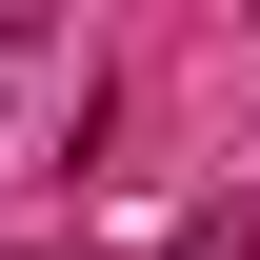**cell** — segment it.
Masks as SVG:
<instances>
[{
  "label": "cell",
  "instance_id": "cell-2",
  "mask_svg": "<svg viewBox=\"0 0 260 260\" xmlns=\"http://www.w3.org/2000/svg\"><path fill=\"white\" fill-rule=\"evenodd\" d=\"M60 260H100V240H60Z\"/></svg>",
  "mask_w": 260,
  "mask_h": 260
},
{
  "label": "cell",
  "instance_id": "cell-1",
  "mask_svg": "<svg viewBox=\"0 0 260 260\" xmlns=\"http://www.w3.org/2000/svg\"><path fill=\"white\" fill-rule=\"evenodd\" d=\"M160 260H260V200H200V220H180Z\"/></svg>",
  "mask_w": 260,
  "mask_h": 260
}]
</instances>
